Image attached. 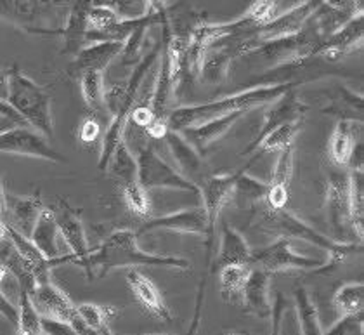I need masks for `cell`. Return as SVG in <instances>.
I'll use <instances>...</instances> for the list:
<instances>
[{"instance_id":"cell-50","label":"cell","mask_w":364,"mask_h":335,"mask_svg":"<svg viewBox=\"0 0 364 335\" xmlns=\"http://www.w3.org/2000/svg\"><path fill=\"white\" fill-rule=\"evenodd\" d=\"M0 117L7 118V120H11V122H14L16 125H26L25 120H23V118L19 117L18 113H16L14 110L11 108V106L7 105V102H4V101H0Z\"/></svg>"},{"instance_id":"cell-47","label":"cell","mask_w":364,"mask_h":335,"mask_svg":"<svg viewBox=\"0 0 364 335\" xmlns=\"http://www.w3.org/2000/svg\"><path fill=\"white\" fill-rule=\"evenodd\" d=\"M99 134H101V127H99L96 118H87L84 124L80 125V132H78V137H80L82 143L90 144L94 141H97Z\"/></svg>"},{"instance_id":"cell-40","label":"cell","mask_w":364,"mask_h":335,"mask_svg":"<svg viewBox=\"0 0 364 335\" xmlns=\"http://www.w3.org/2000/svg\"><path fill=\"white\" fill-rule=\"evenodd\" d=\"M75 309H77L78 318H80L89 329L97 330V332L109 330V318H112V314H114L112 307H102L92 304V302H84V304L75 306Z\"/></svg>"},{"instance_id":"cell-7","label":"cell","mask_w":364,"mask_h":335,"mask_svg":"<svg viewBox=\"0 0 364 335\" xmlns=\"http://www.w3.org/2000/svg\"><path fill=\"white\" fill-rule=\"evenodd\" d=\"M324 207H326V219L331 224L336 242H347V236L352 235V214L349 200V171L347 172H331L326 181V196H324ZM359 242V240H358ZM363 243V242H361Z\"/></svg>"},{"instance_id":"cell-39","label":"cell","mask_w":364,"mask_h":335,"mask_svg":"<svg viewBox=\"0 0 364 335\" xmlns=\"http://www.w3.org/2000/svg\"><path fill=\"white\" fill-rule=\"evenodd\" d=\"M16 335H42L41 314L31 302L28 290L19 289V306H18V325Z\"/></svg>"},{"instance_id":"cell-56","label":"cell","mask_w":364,"mask_h":335,"mask_svg":"<svg viewBox=\"0 0 364 335\" xmlns=\"http://www.w3.org/2000/svg\"><path fill=\"white\" fill-rule=\"evenodd\" d=\"M0 124H14V122L7 120V118H4V117H0ZM14 125H16V124H14Z\"/></svg>"},{"instance_id":"cell-35","label":"cell","mask_w":364,"mask_h":335,"mask_svg":"<svg viewBox=\"0 0 364 335\" xmlns=\"http://www.w3.org/2000/svg\"><path fill=\"white\" fill-rule=\"evenodd\" d=\"M106 171H109V174L118 181L120 188L127 186V184L137 183V161L136 156L129 149V146H127L125 139L113 151Z\"/></svg>"},{"instance_id":"cell-53","label":"cell","mask_w":364,"mask_h":335,"mask_svg":"<svg viewBox=\"0 0 364 335\" xmlns=\"http://www.w3.org/2000/svg\"><path fill=\"white\" fill-rule=\"evenodd\" d=\"M0 219L6 220V191H4L2 172H0Z\"/></svg>"},{"instance_id":"cell-31","label":"cell","mask_w":364,"mask_h":335,"mask_svg":"<svg viewBox=\"0 0 364 335\" xmlns=\"http://www.w3.org/2000/svg\"><path fill=\"white\" fill-rule=\"evenodd\" d=\"M300 129H302V120H295V122H288V124L279 125V127H276L274 131L266 134V136H264L262 139L252 148L250 155L253 156L248 160L247 167H250L253 161L259 160L264 153L279 151V149H283L284 146L294 144L296 134H299Z\"/></svg>"},{"instance_id":"cell-42","label":"cell","mask_w":364,"mask_h":335,"mask_svg":"<svg viewBox=\"0 0 364 335\" xmlns=\"http://www.w3.org/2000/svg\"><path fill=\"white\" fill-rule=\"evenodd\" d=\"M108 6L120 19H139L149 13L148 0H106Z\"/></svg>"},{"instance_id":"cell-34","label":"cell","mask_w":364,"mask_h":335,"mask_svg":"<svg viewBox=\"0 0 364 335\" xmlns=\"http://www.w3.org/2000/svg\"><path fill=\"white\" fill-rule=\"evenodd\" d=\"M349 200L352 230L355 238L363 242L364 236V169H349Z\"/></svg>"},{"instance_id":"cell-14","label":"cell","mask_w":364,"mask_h":335,"mask_svg":"<svg viewBox=\"0 0 364 335\" xmlns=\"http://www.w3.org/2000/svg\"><path fill=\"white\" fill-rule=\"evenodd\" d=\"M241 37V35H240ZM240 37H228L213 42L201 61L200 78L207 84H220L228 77L229 68L236 58H241Z\"/></svg>"},{"instance_id":"cell-41","label":"cell","mask_w":364,"mask_h":335,"mask_svg":"<svg viewBox=\"0 0 364 335\" xmlns=\"http://www.w3.org/2000/svg\"><path fill=\"white\" fill-rule=\"evenodd\" d=\"M122 193H124V200L129 211H132L139 218H148L151 214V203H149L148 191L139 183L122 186Z\"/></svg>"},{"instance_id":"cell-3","label":"cell","mask_w":364,"mask_h":335,"mask_svg":"<svg viewBox=\"0 0 364 335\" xmlns=\"http://www.w3.org/2000/svg\"><path fill=\"white\" fill-rule=\"evenodd\" d=\"M257 226L262 233L274 238H290V240H302V242L311 243V245L321 248L330 255V261L324 262V266L318 273H326L333 270L349 257L354 252H361L363 243L355 242H336L333 238H328L321 231L316 228L309 226L306 220H302L294 212L288 211L287 207L279 211H271V208L262 207L260 219L257 220Z\"/></svg>"},{"instance_id":"cell-16","label":"cell","mask_w":364,"mask_h":335,"mask_svg":"<svg viewBox=\"0 0 364 335\" xmlns=\"http://www.w3.org/2000/svg\"><path fill=\"white\" fill-rule=\"evenodd\" d=\"M294 144H288L279 149L271 181L267 183L266 200L260 203L262 207L271 208V211H279V208L287 207L288 200H290V181L294 176Z\"/></svg>"},{"instance_id":"cell-32","label":"cell","mask_w":364,"mask_h":335,"mask_svg":"<svg viewBox=\"0 0 364 335\" xmlns=\"http://www.w3.org/2000/svg\"><path fill=\"white\" fill-rule=\"evenodd\" d=\"M250 271L252 266H248V264H232V266L220 267V294H223L225 302H232V304L241 302L245 283H247Z\"/></svg>"},{"instance_id":"cell-36","label":"cell","mask_w":364,"mask_h":335,"mask_svg":"<svg viewBox=\"0 0 364 335\" xmlns=\"http://www.w3.org/2000/svg\"><path fill=\"white\" fill-rule=\"evenodd\" d=\"M80 80V92L87 108L94 113H106L105 106V73L102 72H84L78 77Z\"/></svg>"},{"instance_id":"cell-8","label":"cell","mask_w":364,"mask_h":335,"mask_svg":"<svg viewBox=\"0 0 364 335\" xmlns=\"http://www.w3.org/2000/svg\"><path fill=\"white\" fill-rule=\"evenodd\" d=\"M291 243L294 240L290 238H276V242H272L271 245L252 250V267H260L272 275L288 270H314L318 273L324 266V262L319 259L295 252Z\"/></svg>"},{"instance_id":"cell-5","label":"cell","mask_w":364,"mask_h":335,"mask_svg":"<svg viewBox=\"0 0 364 335\" xmlns=\"http://www.w3.org/2000/svg\"><path fill=\"white\" fill-rule=\"evenodd\" d=\"M323 41L324 37L316 28L312 19H309L307 25L300 31L287 35V37L260 42V46L255 50H252L248 56H259L272 68L296 66L306 63L307 59L314 58L316 49Z\"/></svg>"},{"instance_id":"cell-2","label":"cell","mask_w":364,"mask_h":335,"mask_svg":"<svg viewBox=\"0 0 364 335\" xmlns=\"http://www.w3.org/2000/svg\"><path fill=\"white\" fill-rule=\"evenodd\" d=\"M294 87L295 84H291V82H281V84L241 90V92L231 94V96L200 102V105L179 106L176 110H170L167 129L179 132L182 129L191 127V125L196 124H203V122L212 120V118L231 115V113L236 112H248V110L255 108V106H264L276 101L284 92H288V90Z\"/></svg>"},{"instance_id":"cell-30","label":"cell","mask_w":364,"mask_h":335,"mask_svg":"<svg viewBox=\"0 0 364 335\" xmlns=\"http://www.w3.org/2000/svg\"><path fill=\"white\" fill-rule=\"evenodd\" d=\"M170 13L164 14V16H158V14H148L141 19L137 28L132 31V33L127 37V41L124 42V49L120 53V65L124 68H134L137 63L142 59V49H144V41H146V35L151 26L156 25V23L164 21L165 16H168Z\"/></svg>"},{"instance_id":"cell-37","label":"cell","mask_w":364,"mask_h":335,"mask_svg":"<svg viewBox=\"0 0 364 335\" xmlns=\"http://www.w3.org/2000/svg\"><path fill=\"white\" fill-rule=\"evenodd\" d=\"M295 307L299 314V325L302 335H321V323H319L318 307L311 299L309 292L304 287L295 290Z\"/></svg>"},{"instance_id":"cell-6","label":"cell","mask_w":364,"mask_h":335,"mask_svg":"<svg viewBox=\"0 0 364 335\" xmlns=\"http://www.w3.org/2000/svg\"><path fill=\"white\" fill-rule=\"evenodd\" d=\"M137 161V183L146 191L158 190V188H167V190L188 191L200 196V186L193 181L186 179L177 169L168 165L161 159L153 146H144L139 149L136 156Z\"/></svg>"},{"instance_id":"cell-43","label":"cell","mask_w":364,"mask_h":335,"mask_svg":"<svg viewBox=\"0 0 364 335\" xmlns=\"http://www.w3.org/2000/svg\"><path fill=\"white\" fill-rule=\"evenodd\" d=\"M279 0H255L245 14L252 19L257 30L266 26L269 21L276 18V9H278Z\"/></svg>"},{"instance_id":"cell-10","label":"cell","mask_w":364,"mask_h":335,"mask_svg":"<svg viewBox=\"0 0 364 335\" xmlns=\"http://www.w3.org/2000/svg\"><path fill=\"white\" fill-rule=\"evenodd\" d=\"M309 110H311V106L296 97L295 89H290L288 92H284L283 96L278 97L276 101L269 102V108H267L266 115H264V122H262V125H260L259 132H257V136L253 137L252 143L248 144L243 151H241V155H245V156L250 155L253 146L259 143V141L262 139L266 134L274 131L276 127H279V125L288 124V122L304 120V115H306Z\"/></svg>"},{"instance_id":"cell-58","label":"cell","mask_w":364,"mask_h":335,"mask_svg":"<svg viewBox=\"0 0 364 335\" xmlns=\"http://www.w3.org/2000/svg\"><path fill=\"white\" fill-rule=\"evenodd\" d=\"M154 335H158V334H154ZM164 335H167V334H164Z\"/></svg>"},{"instance_id":"cell-15","label":"cell","mask_w":364,"mask_h":335,"mask_svg":"<svg viewBox=\"0 0 364 335\" xmlns=\"http://www.w3.org/2000/svg\"><path fill=\"white\" fill-rule=\"evenodd\" d=\"M363 23V14H358L352 19H349L346 25L340 26L338 30L324 38L318 49H316L314 58H324L328 59V61L335 63L338 61L340 58L346 56V54L355 50V47H361L364 35Z\"/></svg>"},{"instance_id":"cell-33","label":"cell","mask_w":364,"mask_h":335,"mask_svg":"<svg viewBox=\"0 0 364 335\" xmlns=\"http://www.w3.org/2000/svg\"><path fill=\"white\" fill-rule=\"evenodd\" d=\"M266 195L267 183L248 176L247 169L238 171V179L232 191V200L238 203V207H257L266 200Z\"/></svg>"},{"instance_id":"cell-25","label":"cell","mask_w":364,"mask_h":335,"mask_svg":"<svg viewBox=\"0 0 364 335\" xmlns=\"http://www.w3.org/2000/svg\"><path fill=\"white\" fill-rule=\"evenodd\" d=\"M161 139L167 143L170 155H172L173 161H176L177 167H179L181 174L184 176L186 179L196 183L198 177H201L205 171L203 156H201L200 153L181 136V132L167 129V132L164 134Z\"/></svg>"},{"instance_id":"cell-27","label":"cell","mask_w":364,"mask_h":335,"mask_svg":"<svg viewBox=\"0 0 364 335\" xmlns=\"http://www.w3.org/2000/svg\"><path fill=\"white\" fill-rule=\"evenodd\" d=\"M326 106H323V113H330V115L340 117V120H350L359 124L363 122V96L355 94L354 90L346 87L343 84H336L333 89H328Z\"/></svg>"},{"instance_id":"cell-20","label":"cell","mask_w":364,"mask_h":335,"mask_svg":"<svg viewBox=\"0 0 364 335\" xmlns=\"http://www.w3.org/2000/svg\"><path fill=\"white\" fill-rule=\"evenodd\" d=\"M105 6L106 0H71L70 2V14L66 26L61 31H58L65 41L61 54H75L82 49L85 44L87 33V19L94 6Z\"/></svg>"},{"instance_id":"cell-4","label":"cell","mask_w":364,"mask_h":335,"mask_svg":"<svg viewBox=\"0 0 364 335\" xmlns=\"http://www.w3.org/2000/svg\"><path fill=\"white\" fill-rule=\"evenodd\" d=\"M9 73V96L7 105L25 120L28 127L41 132L43 137L54 136L53 100L42 85L35 84L18 65L7 70Z\"/></svg>"},{"instance_id":"cell-19","label":"cell","mask_w":364,"mask_h":335,"mask_svg":"<svg viewBox=\"0 0 364 335\" xmlns=\"http://www.w3.org/2000/svg\"><path fill=\"white\" fill-rule=\"evenodd\" d=\"M61 6H65L63 0H0V16L14 25L33 30L35 23Z\"/></svg>"},{"instance_id":"cell-55","label":"cell","mask_w":364,"mask_h":335,"mask_svg":"<svg viewBox=\"0 0 364 335\" xmlns=\"http://www.w3.org/2000/svg\"><path fill=\"white\" fill-rule=\"evenodd\" d=\"M9 250H11V245L6 247V248H2V250H0V261H4V259L7 257V254H9Z\"/></svg>"},{"instance_id":"cell-18","label":"cell","mask_w":364,"mask_h":335,"mask_svg":"<svg viewBox=\"0 0 364 335\" xmlns=\"http://www.w3.org/2000/svg\"><path fill=\"white\" fill-rule=\"evenodd\" d=\"M30 299L41 317L56 318L61 321H70L75 314V304L61 289H58L50 280L35 283L30 290Z\"/></svg>"},{"instance_id":"cell-44","label":"cell","mask_w":364,"mask_h":335,"mask_svg":"<svg viewBox=\"0 0 364 335\" xmlns=\"http://www.w3.org/2000/svg\"><path fill=\"white\" fill-rule=\"evenodd\" d=\"M118 21H120V18H118V16L114 14L108 6H97L96 4L89 13V19H87V31L106 30Z\"/></svg>"},{"instance_id":"cell-46","label":"cell","mask_w":364,"mask_h":335,"mask_svg":"<svg viewBox=\"0 0 364 335\" xmlns=\"http://www.w3.org/2000/svg\"><path fill=\"white\" fill-rule=\"evenodd\" d=\"M42 335H78L68 321L56 320V318L41 317Z\"/></svg>"},{"instance_id":"cell-52","label":"cell","mask_w":364,"mask_h":335,"mask_svg":"<svg viewBox=\"0 0 364 335\" xmlns=\"http://www.w3.org/2000/svg\"><path fill=\"white\" fill-rule=\"evenodd\" d=\"M148 4H149V13L151 14L164 16L168 13L167 0H148Z\"/></svg>"},{"instance_id":"cell-21","label":"cell","mask_w":364,"mask_h":335,"mask_svg":"<svg viewBox=\"0 0 364 335\" xmlns=\"http://www.w3.org/2000/svg\"><path fill=\"white\" fill-rule=\"evenodd\" d=\"M245 115V112H236L231 115H224L219 118H212V120L203 122V124L191 125V127L182 129L181 136L188 141L193 148L200 153L201 156L207 153V149L210 148L213 143L220 139L224 134H228L232 129V125Z\"/></svg>"},{"instance_id":"cell-9","label":"cell","mask_w":364,"mask_h":335,"mask_svg":"<svg viewBox=\"0 0 364 335\" xmlns=\"http://www.w3.org/2000/svg\"><path fill=\"white\" fill-rule=\"evenodd\" d=\"M0 153L31 156V159H42L56 164L66 161L61 153L47 143V137L30 129L28 125H16L7 131H0Z\"/></svg>"},{"instance_id":"cell-13","label":"cell","mask_w":364,"mask_h":335,"mask_svg":"<svg viewBox=\"0 0 364 335\" xmlns=\"http://www.w3.org/2000/svg\"><path fill=\"white\" fill-rule=\"evenodd\" d=\"M56 219L59 235L63 236V240L66 242V245L70 247V254L73 255L71 264L75 266V262L78 259L85 257L89 254V243H87V236L84 230V223H82L80 211L73 208L68 202L65 200H59L56 207L50 208Z\"/></svg>"},{"instance_id":"cell-54","label":"cell","mask_w":364,"mask_h":335,"mask_svg":"<svg viewBox=\"0 0 364 335\" xmlns=\"http://www.w3.org/2000/svg\"><path fill=\"white\" fill-rule=\"evenodd\" d=\"M7 238V228H6V220L0 219V242Z\"/></svg>"},{"instance_id":"cell-45","label":"cell","mask_w":364,"mask_h":335,"mask_svg":"<svg viewBox=\"0 0 364 335\" xmlns=\"http://www.w3.org/2000/svg\"><path fill=\"white\" fill-rule=\"evenodd\" d=\"M321 335H364L363 313L346 314L330 330H326Z\"/></svg>"},{"instance_id":"cell-1","label":"cell","mask_w":364,"mask_h":335,"mask_svg":"<svg viewBox=\"0 0 364 335\" xmlns=\"http://www.w3.org/2000/svg\"><path fill=\"white\" fill-rule=\"evenodd\" d=\"M75 266L84 267L89 280L105 278L109 271L118 267L149 266V267H172V270L189 271L191 262L188 259L172 257V255H156L144 252L137 243V233L132 230H117L106 236L105 242L97 247L89 248L85 257L78 259Z\"/></svg>"},{"instance_id":"cell-51","label":"cell","mask_w":364,"mask_h":335,"mask_svg":"<svg viewBox=\"0 0 364 335\" xmlns=\"http://www.w3.org/2000/svg\"><path fill=\"white\" fill-rule=\"evenodd\" d=\"M9 96V73L7 70H0V101L7 102Z\"/></svg>"},{"instance_id":"cell-49","label":"cell","mask_w":364,"mask_h":335,"mask_svg":"<svg viewBox=\"0 0 364 335\" xmlns=\"http://www.w3.org/2000/svg\"><path fill=\"white\" fill-rule=\"evenodd\" d=\"M328 6L336 9H358L363 11V0H323Z\"/></svg>"},{"instance_id":"cell-57","label":"cell","mask_w":364,"mask_h":335,"mask_svg":"<svg viewBox=\"0 0 364 335\" xmlns=\"http://www.w3.org/2000/svg\"><path fill=\"white\" fill-rule=\"evenodd\" d=\"M231 335H240V334H231Z\"/></svg>"},{"instance_id":"cell-28","label":"cell","mask_w":364,"mask_h":335,"mask_svg":"<svg viewBox=\"0 0 364 335\" xmlns=\"http://www.w3.org/2000/svg\"><path fill=\"white\" fill-rule=\"evenodd\" d=\"M355 146V127L354 122L338 120L336 122L330 141H328V156L331 164L338 169L349 167V161Z\"/></svg>"},{"instance_id":"cell-22","label":"cell","mask_w":364,"mask_h":335,"mask_svg":"<svg viewBox=\"0 0 364 335\" xmlns=\"http://www.w3.org/2000/svg\"><path fill=\"white\" fill-rule=\"evenodd\" d=\"M127 283H129L134 297L137 299V302H139L146 313H149L153 318L160 321H172V313H170L167 304L164 302L160 290L146 275H142L141 271L134 267V270L127 273Z\"/></svg>"},{"instance_id":"cell-23","label":"cell","mask_w":364,"mask_h":335,"mask_svg":"<svg viewBox=\"0 0 364 335\" xmlns=\"http://www.w3.org/2000/svg\"><path fill=\"white\" fill-rule=\"evenodd\" d=\"M269 285H271V273L260 267H252L245 283L243 297H241V306L248 314L259 317L262 320L271 318L272 304L269 301Z\"/></svg>"},{"instance_id":"cell-11","label":"cell","mask_w":364,"mask_h":335,"mask_svg":"<svg viewBox=\"0 0 364 335\" xmlns=\"http://www.w3.org/2000/svg\"><path fill=\"white\" fill-rule=\"evenodd\" d=\"M321 4L323 0H304V2H300L299 6L291 7V9L287 11L284 14L276 16V18L272 19V21H269L266 26L253 31V37H255L257 41V47L260 46V42L287 37V35L296 33V31L302 30Z\"/></svg>"},{"instance_id":"cell-12","label":"cell","mask_w":364,"mask_h":335,"mask_svg":"<svg viewBox=\"0 0 364 335\" xmlns=\"http://www.w3.org/2000/svg\"><path fill=\"white\" fill-rule=\"evenodd\" d=\"M153 231H177V233L205 236L207 235V212L203 205H200V207L184 208L181 212L148 219L137 231V236L153 233Z\"/></svg>"},{"instance_id":"cell-17","label":"cell","mask_w":364,"mask_h":335,"mask_svg":"<svg viewBox=\"0 0 364 335\" xmlns=\"http://www.w3.org/2000/svg\"><path fill=\"white\" fill-rule=\"evenodd\" d=\"M124 49V42H94L84 46L68 66L71 77L78 78L84 72H102L120 56Z\"/></svg>"},{"instance_id":"cell-24","label":"cell","mask_w":364,"mask_h":335,"mask_svg":"<svg viewBox=\"0 0 364 335\" xmlns=\"http://www.w3.org/2000/svg\"><path fill=\"white\" fill-rule=\"evenodd\" d=\"M42 208V200L38 196H18L6 193V223L28 238Z\"/></svg>"},{"instance_id":"cell-29","label":"cell","mask_w":364,"mask_h":335,"mask_svg":"<svg viewBox=\"0 0 364 335\" xmlns=\"http://www.w3.org/2000/svg\"><path fill=\"white\" fill-rule=\"evenodd\" d=\"M58 236L59 230L53 211L43 207L37 223H35L33 231H31L30 240L33 242V245L42 252L43 257L56 259L59 255H63L58 245Z\"/></svg>"},{"instance_id":"cell-38","label":"cell","mask_w":364,"mask_h":335,"mask_svg":"<svg viewBox=\"0 0 364 335\" xmlns=\"http://www.w3.org/2000/svg\"><path fill=\"white\" fill-rule=\"evenodd\" d=\"M364 306V283L349 282L343 283L333 295V307L342 317L346 314L363 313Z\"/></svg>"},{"instance_id":"cell-26","label":"cell","mask_w":364,"mask_h":335,"mask_svg":"<svg viewBox=\"0 0 364 335\" xmlns=\"http://www.w3.org/2000/svg\"><path fill=\"white\" fill-rule=\"evenodd\" d=\"M232 264H248L252 266V248L245 236L238 230L224 220L223 230H220V245L219 254L215 257L217 270Z\"/></svg>"},{"instance_id":"cell-48","label":"cell","mask_w":364,"mask_h":335,"mask_svg":"<svg viewBox=\"0 0 364 335\" xmlns=\"http://www.w3.org/2000/svg\"><path fill=\"white\" fill-rule=\"evenodd\" d=\"M0 317L6 318V320L16 329V325H18V306H14L13 302L2 294V290H0Z\"/></svg>"}]
</instances>
